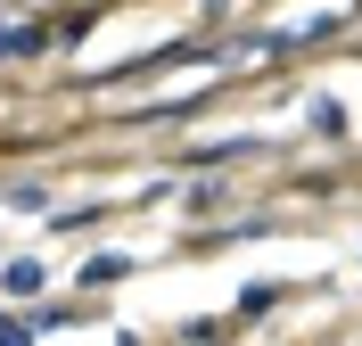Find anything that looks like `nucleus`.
<instances>
[{"label":"nucleus","mask_w":362,"mask_h":346,"mask_svg":"<svg viewBox=\"0 0 362 346\" xmlns=\"http://www.w3.org/2000/svg\"><path fill=\"white\" fill-rule=\"evenodd\" d=\"M33 50H49L42 25H0V58H33Z\"/></svg>","instance_id":"nucleus-1"},{"label":"nucleus","mask_w":362,"mask_h":346,"mask_svg":"<svg viewBox=\"0 0 362 346\" xmlns=\"http://www.w3.org/2000/svg\"><path fill=\"white\" fill-rule=\"evenodd\" d=\"M0 207H8V214H49V198H42V182H8Z\"/></svg>","instance_id":"nucleus-2"},{"label":"nucleus","mask_w":362,"mask_h":346,"mask_svg":"<svg viewBox=\"0 0 362 346\" xmlns=\"http://www.w3.org/2000/svg\"><path fill=\"white\" fill-rule=\"evenodd\" d=\"M132 272V255H90L83 264V289H107V280H124Z\"/></svg>","instance_id":"nucleus-3"},{"label":"nucleus","mask_w":362,"mask_h":346,"mask_svg":"<svg viewBox=\"0 0 362 346\" xmlns=\"http://www.w3.org/2000/svg\"><path fill=\"white\" fill-rule=\"evenodd\" d=\"M42 264H33V255H25V264H8V297H42Z\"/></svg>","instance_id":"nucleus-4"},{"label":"nucleus","mask_w":362,"mask_h":346,"mask_svg":"<svg viewBox=\"0 0 362 346\" xmlns=\"http://www.w3.org/2000/svg\"><path fill=\"white\" fill-rule=\"evenodd\" d=\"M313 132H329V140L346 132V108H338V99H313Z\"/></svg>","instance_id":"nucleus-5"},{"label":"nucleus","mask_w":362,"mask_h":346,"mask_svg":"<svg viewBox=\"0 0 362 346\" xmlns=\"http://www.w3.org/2000/svg\"><path fill=\"white\" fill-rule=\"evenodd\" d=\"M33 330H42V313H33V322H17V313H0V346H8V338H33Z\"/></svg>","instance_id":"nucleus-6"}]
</instances>
